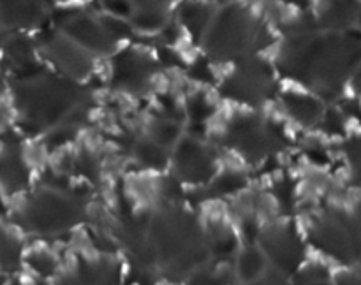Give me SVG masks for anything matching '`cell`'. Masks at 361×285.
<instances>
[{
  "mask_svg": "<svg viewBox=\"0 0 361 285\" xmlns=\"http://www.w3.org/2000/svg\"><path fill=\"white\" fill-rule=\"evenodd\" d=\"M321 122H323V127L326 132H330V134L344 132V116H342L341 111H335V109H331V111L323 113V116H321Z\"/></svg>",
  "mask_w": 361,
  "mask_h": 285,
  "instance_id": "obj_10",
  "label": "cell"
},
{
  "mask_svg": "<svg viewBox=\"0 0 361 285\" xmlns=\"http://www.w3.org/2000/svg\"><path fill=\"white\" fill-rule=\"evenodd\" d=\"M56 21L63 34L87 51L108 53L118 41L109 30L106 16L95 18L94 14L83 11H63L59 14Z\"/></svg>",
  "mask_w": 361,
  "mask_h": 285,
  "instance_id": "obj_3",
  "label": "cell"
},
{
  "mask_svg": "<svg viewBox=\"0 0 361 285\" xmlns=\"http://www.w3.org/2000/svg\"><path fill=\"white\" fill-rule=\"evenodd\" d=\"M291 72L309 80L321 94L341 91L345 80L361 67V34L355 30L293 37L284 53Z\"/></svg>",
  "mask_w": 361,
  "mask_h": 285,
  "instance_id": "obj_1",
  "label": "cell"
},
{
  "mask_svg": "<svg viewBox=\"0 0 361 285\" xmlns=\"http://www.w3.org/2000/svg\"><path fill=\"white\" fill-rule=\"evenodd\" d=\"M264 266L267 260L264 255L257 248H247L240 253L238 257V277L240 280L245 284H252L257 281L264 273Z\"/></svg>",
  "mask_w": 361,
  "mask_h": 285,
  "instance_id": "obj_8",
  "label": "cell"
},
{
  "mask_svg": "<svg viewBox=\"0 0 361 285\" xmlns=\"http://www.w3.org/2000/svg\"><path fill=\"white\" fill-rule=\"evenodd\" d=\"M342 111H344L345 115L353 116V118L361 120V106L358 104V102L344 101V104H342Z\"/></svg>",
  "mask_w": 361,
  "mask_h": 285,
  "instance_id": "obj_12",
  "label": "cell"
},
{
  "mask_svg": "<svg viewBox=\"0 0 361 285\" xmlns=\"http://www.w3.org/2000/svg\"><path fill=\"white\" fill-rule=\"evenodd\" d=\"M342 148H344V155L355 175L361 178V136L349 137Z\"/></svg>",
  "mask_w": 361,
  "mask_h": 285,
  "instance_id": "obj_9",
  "label": "cell"
},
{
  "mask_svg": "<svg viewBox=\"0 0 361 285\" xmlns=\"http://www.w3.org/2000/svg\"><path fill=\"white\" fill-rule=\"evenodd\" d=\"M267 37L263 25L254 20L245 7L231 4L212 20L204 42L215 58H233L245 55L252 48H261Z\"/></svg>",
  "mask_w": 361,
  "mask_h": 285,
  "instance_id": "obj_2",
  "label": "cell"
},
{
  "mask_svg": "<svg viewBox=\"0 0 361 285\" xmlns=\"http://www.w3.org/2000/svg\"><path fill=\"white\" fill-rule=\"evenodd\" d=\"M337 285H361V266L358 271L341 274L337 280Z\"/></svg>",
  "mask_w": 361,
  "mask_h": 285,
  "instance_id": "obj_11",
  "label": "cell"
},
{
  "mask_svg": "<svg viewBox=\"0 0 361 285\" xmlns=\"http://www.w3.org/2000/svg\"><path fill=\"white\" fill-rule=\"evenodd\" d=\"M355 88H356V91L361 95V67L355 72Z\"/></svg>",
  "mask_w": 361,
  "mask_h": 285,
  "instance_id": "obj_13",
  "label": "cell"
},
{
  "mask_svg": "<svg viewBox=\"0 0 361 285\" xmlns=\"http://www.w3.org/2000/svg\"><path fill=\"white\" fill-rule=\"evenodd\" d=\"M360 20V0H324L316 18L317 27L330 32L353 30Z\"/></svg>",
  "mask_w": 361,
  "mask_h": 285,
  "instance_id": "obj_5",
  "label": "cell"
},
{
  "mask_svg": "<svg viewBox=\"0 0 361 285\" xmlns=\"http://www.w3.org/2000/svg\"><path fill=\"white\" fill-rule=\"evenodd\" d=\"M41 48L46 56H49L51 62H55L66 72L85 76L92 69V58L87 49L76 44L67 35L55 34V32L44 34L41 37Z\"/></svg>",
  "mask_w": 361,
  "mask_h": 285,
  "instance_id": "obj_4",
  "label": "cell"
},
{
  "mask_svg": "<svg viewBox=\"0 0 361 285\" xmlns=\"http://www.w3.org/2000/svg\"><path fill=\"white\" fill-rule=\"evenodd\" d=\"M180 20L196 37H204L212 23V7L201 2H187L180 9Z\"/></svg>",
  "mask_w": 361,
  "mask_h": 285,
  "instance_id": "obj_7",
  "label": "cell"
},
{
  "mask_svg": "<svg viewBox=\"0 0 361 285\" xmlns=\"http://www.w3.org/2000/svg\"><path fill=\"white\" fill-rule=\"evenodd\" d=\"M286 108L289 109L291 116H295L300 123L312 125L319 122L323 116V106L317 99L303 94H289L286 95Z\"/></svg>",
  "mask_w": 361,
  "mask_h": 285,
  "instance_id": "obj_6",
  "label": "cell"
}]
</instances>
